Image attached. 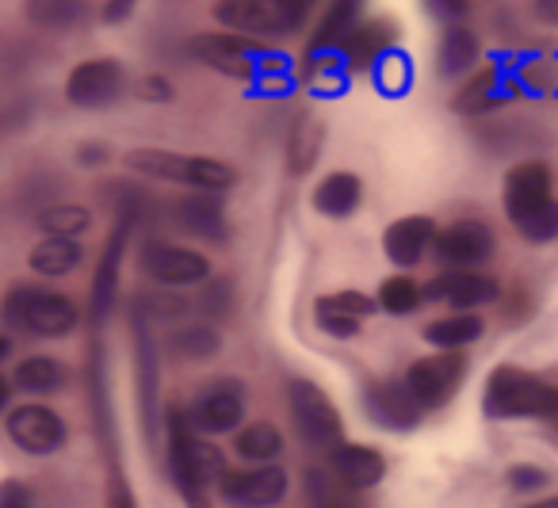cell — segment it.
<instances>
[{"label":"cell","instance_id":"obj_1","mask_svg":"<svg viewBox=\"0 0 558 508\" xmlns=\"http://www.w3.org/2000/svg\"><path fill=\"white\" fill-rule=\"evenodd\" d=\"M165 467H169L172 489L180 493L187 508H210V497L218 493V482L226 474V459L218 444L199 436L187 416V406L169 401L165 406Z\"/></svg>","mask_w":558,"mask_h":508},{"label":"cell","instance_id":"obj_2","mask_svg":"<svg viewBox=\"0 0 558 508\" xmlns=\"http://www.w3.org/2000/svg\"><path fill=\"white\" fill-rule=\"evenodd\" d=\"M501 210L517 238L527 245H555L558 241V195L555 169L543 157H524L501 180Z\"/></svg>","mask_w":558,"mask_h":508},{"label":"cell","instance_id":"obj_3","mask_svg":"<svg viewBox=\"0 0 558 508\" xmlns=\"http://www.w3.org/2000/svg\"><path fill=\"white\" fill-rule=\"evenodd\" d=\"M192 58L207 70H215L218 77L238 81L248 88H279L291 77V58L283 50L268 47V43H253L245 35L233 32H203L192 35L187 43Z\"/></svg>","mask_w":558,"mask_h":508},{"label":"cell","instance_id":"obj_4","mask_svg":"<svg viewBox=\"0 0 558 508\" xmlns=\"http://www.w3.org/2000/svg\"><path fill=\"white\" fill-rule=\"evenodd\" d=\"M0 322L9 332H20V337L65 340L81 329L85 310H81V302L73 294L58 291V287L16 279L0 299Z\"/></svg>","mask_w":558,"mask_h":508},{"label":"cell","instance_id":"obj_5","mask_svg":"<svg viewBox=\"0 0 558 508\" xmlns=\"http://www.w3.org/2000/svg\"><path fill=\"white\" fill-rule=\"evenodd\" d=\"M322 0H215L210 20L222 32L279 47V43L299 39L314 24Z\"/></svg>","mask_w":558,"mask_h":508},{"label":"cell","instance_id":"obj_6","mask_svg":"<svg viewBox=\"0 0 558 508\" xmlns=\"http://www.w3.org/2000/svg\"><path fill=\"white\" fill-rule=\"evenodd\" d=\"M123 165L131 177L154 180V184L187 188V192H218L226 195L241 180V172L230 161L210 154H184V149H165V146H138L126 149Z\"/></svg>","mask_w":558,"mask_h":508},{"label":"cell","instance_id":"obj_7","mask_svg":"<svg viewBox=\"0 0 558 508\" xmlns=\"http://www.w3.org/2000/svg\"><path fill=\"white\" fill-rule=\"evenodd\" d=\"M550 394L555 386L539 375L517 363H497L482 386V413L489 421H547Z\"/></svg>","mask_w":558,"mask_h":508},{"label":"cell","instance_id":"obj_8","mask_svg":"<svg viewBox=\"0 0 558 508\" xmlns=\"http://www.w3.org/2000/svg\"><path fill=\"white\" fill-rule=\"evenodd\" d=\"M131 93V70H126L119 58L111 55H96V58H81L70 73H65L62 96L73 111H111L123 96Z\"/></svg>","mask_w":558,"mask_h":508},{"label":"cell","instance_id":"obj_9","mask_svg":"<svg viewBox=\"0 0 558 508\" xmlns=\"http://www.w3.org/2000/svg\"><path fill=\"white\" fill-rule=\"evenodd\" d=\"M288 413L295 432L311 451H337L344 444V416L337 401L311 378H291L288 383Z\"/></svg>","mask_w":558,"mask_h":508},{"label":"cell","instance_id":"obj_10","mask_svg":"<svg viewBox=\"0 0 558 508\" xmlns=\"http://www.w3.org/2000/svg\"><path fill=\"white\" fill-rule=\"evenodd\" d=\"M138 271L161 291H192L203 287L215 271L203 249L184 245V241H169V238H149L138 249Z\"/></svg>","mask_w":558,"mask_h":508},{"label":"cell","instance_id":"obj_11","mask_svg":"<svg viewBox=\"0 0 558 508\" xmlns=\"http://www.w3.org/2000/svg\"><path fill=\"white\" fill-rule=\"evenodd\" d=\"M4 436L12 439L20 455H32V459H50V455L65 451L70 444V424L47 401H16V406L4 413Z\"/></svg>","mask_w":558,"mask_h":508},{"label":"cell","instance_id":"obj_12","mask_svg":"<svg viewBox=\"0 0 558 508\" xmlns=\"http://www.w3.org/2000/svg\"><path fill=\"white\" fill-rule=\"evenodd\" d=\"M245 406H248L245 383L233 375H218L195 390V398L187 401V416H192L199 436L207 439L233 436L245 424Z\"/></svg>","mask_w":558,"mask_h":508},{"label":"cell","instance_id":"obj_13","mask_svg":"<svg viewBox=\"0 0 558 508\" xmlns=\"http://www.w3.org/2000/svg\"><path fill=\"white\" fill-rule=\"evenodd\" d=\"M138 222L142 218H134V215H116L108 241H104V253L93 271V287H88V322H93L96 329L108 325V317L116 314V306H119L123 256H126V249H131V238H134V230H138Z\"/></svg>","mask_w":558,"mask_h":508},{"label":"cell","instance_id":"obj_14","mask_svg":"<svg viewBox=\"0 0 558 508\" xmlns=\"http://www.w3.org/2000/svg\"><path fill=\"white\" fill-rule=\"evenodd\" d=\"M497 253V233L486 218H451L440 226L433 245V261L444 271H482Z\"/></svg>","mask_w":558,"mask_h":508},{"label":"cell","instance_id":"obj_15","mask_svg":"<svg viewBox=\"0 0 558 508\" xmlns=\"http://www.w3.org/2000/svg\"><path fill=\"white\" fill-rule=\"evenodd\" d=\"M466 371H471L466 352H428V355H421V360H413L402 378L413 398H417V406L425 409V413H433V409H444L463 390Z\"/></svg>","mask_w":558,"mask_h":508},{"label":"cell","instance_id":"obj_16","mask_svg":"<svg viewBox=\"0 0 558 508\" xmlns=\"http://www.w3.org/2000/svg\"><path fill=\"white\" fill-rule=\"evenodd\" d=\"M291 493V474L279 462H260V467H226L218 482V500L230 508H279Z\"/></svg>","mask_w":558,"mask_h":508},{"label":"cell","instance_id":"obj_17","mask_svg":"<svg viewBox=\"0 0 558 508\" xmlns=\"http://www.w3.org/2000/svg\"><path fill=\"white\" fill-rule=\"evenodd\" d=\"M172 230L203 245H226L230 241V215H226V195L218 192H184L165 207Z\"/></svg>","mask_w":558,"mask_h":508},{"label":"cell","instance_id":"obj_18","mask_svg":"<svg viewBox=\"0 0 558 508\" xmlns=\"http://www.w3.org/2000/svg\"><path fill=\"white\" fill-rule=\"evenodd\" d=\"M360 406H364L367 421L383 432H413L421 421H425V409L417 406V398L410 394L405 378H372L360 394Z\"/></svg>","mask_w":558,"mask_h":508},{"label":"cell","instance_id":"obj_19","mask_svg":"<svg viewBox=\"0 0 558 508\" xmlns=\"http://www.w3.org/2000/svg\"><path fill=\"white\" fill-rule=\"evenodd\" d=\"M505 287L501 279L486 276V271H436L425 283V302H440L451 314H478L482 306L501 302Z\"/></svg>","mask_w":558,"mask_h":508},{"label":"cell","instance_id":"obj_20","mask_svg":"<svg viewBox=\"0 0 558 508\" xmlns=\"http://www.w3.org/2000/svg\"><path fill=\"white\" fill-rule=\"evenodd\" d=\"M436 233H440V222L433 215H402L383 230V256L398 271H413L433 256Z\"/></svg>","mask_w":558,"mask_h":508},{"label":"cell","instance_id":"obj_21","mask_svg":"<svg viewBox=\"0 0 558 508\" xmlns=\"http://www.w3.org/2000/svg\"><path fill=\"white\" fill-rule=\"evenodd\" d=\"M512 96H517V85L509 81V73H505L501 65L486 62V65H478L466 81H459L456 96H451V111H456V116L482 119V116L501 111Z\"/></svg>","mask_w":558,"mask_h":508},{"label":"cell","instance_id":"obj_22","mask_svg":"<svg viewBox=\"0 0 558 508\" xmlns=\"http://www.w3.org/2000/svg\"><path fill=\"white\" fill-rule=\"evenodd\" d=\"M364 199H367V184L352 169H329L311 192L314 215L326 218V222H349V218H356Z\"/></svg>","mask_w":558,"mask_h":508},{"label":"cell","instance_id":"obj_23","mask_svg":"<svg viewBox=\"0 0 558 508\" xmlns=\"http://www.w3.org/2000/svg\"><path fill=\"white\" fill-rule=\"evenodd\" d=\"M149 325H154L149 314L134 299L131 337H134V375H138V409H142V421H146V432H154L157 428V344Z\"/></svg>","mask_w":558,"mask_h":508},{"label":"cell","instance_id":"obj_24","mask_svg":"<svg viewBox=\"0 0 558 508\" xmlns=\"http://www.w3.org/2000/svg\"><path fill=\"white\" fill-rule=\"evenodd\" d=\"M398 35H402L398 20L367 16L364 24H360L356 32L344 39V47H341V58H344V65H349V73H372L375 62H379L383 55L398 50Z\"/></svg>","mask_w":558,"mask_h":508},{"label":"cell","instance_id":"obj_25","mask_svg":"<svg viewBox=\"0 0 558 508\" xmlns=\"http://www.w3.org/2000/svg\"><path fill=\"white\" fill-rule=\"evenodd\" d=\"M436 77L440 81H466L474 70L482 65V39L474 27L456 24V27H444L440 39H436Z\"/></svg>","mask_w":558,"mask_h":508},{"label":"cell","instance_id":"obj_26","mask_svg":"<svg viewBox=\"0 0 558 508\" xmlns=\"http://www.w3.org/2000/svg\"><path fill=\"white\" fill-rule=\"evenodd\" d=\"M326 467L333 470L349 489L367 493V489H375V485H383V477H387V455H383L379 447L349 444V439H344L337 451H329Z\"/></svg>","mask_w":558,"mask_h":508},{"label":"cell","instance_id":"obj_27","mask_svg":"<svg viewBox=\"0 0 558 508\" xmlns=\"http://www.w3.org/2000/svg\"><path fill=\"white\" fill-rule=\"evenodd\" d=\"M70 383H73L70 363L58 360V355H47V352L24 355V360L12 367V386H16L20 394H27L32 401L54 398V394H62Z\"/></svg>","mask_w":558,"mask_h":508},{"label":"cell","instance_id":"obj_28","mask_svg":"<svg viewBox=\"0 0 558 508\" xmlns=\"http://www.w3.org/2000/svg\"><path fill=\"white\" fill-rule=\"evenodd\" d=\"M364 9L367 0H322L318 24L311 32V43H306V55H314V50H341L344 39L367 20Z\"/></svg>","mask_w":558,"mask_h":508},{"label":"cell","instance_id":"obj_29","mask_svg":"<svg viewBox=\"0 0 558 508\" xmlns=\"http://www.w3.org/2000/svg\"><path fill=\"white\" fill-rule=\"evenodd\" d=\"M96 16L93 0H24L27 27L43 35H70Z\"/></svg>","mask_w":558,"mask_h":508},{"label":"cell","instance_id":"obj_30","mask_svg":"<svg viewBox=\"0 0 558 508\" xmlns=\"http://www.w3.org/2000/svg\"><path fill=\"white\" fill-rule=\"evenodd\" d=\"M85 241L70 238H39L27 253V268L39 279H65L85 264Z\"/></svg>","mask_w":558,"mask_h":508},{"label":"cell","instance_id":"obj_31","mask_svg":"<svg viewBox=\"0 0 558 508\" xmlns=\"http://www.w3.org/2000/svg\"><path fill=\"white\" fill-rule=\"evenodd\" d=\"M322 146H326V126H322V119L311 116V111H299V116L291 119L288 146H283L291 177H306V172L322 161Z\"/></svg>","mask_w":558,"mask_h":508},{"label":"cell","instance_id":"obj_32","mask_svg":"<svg viewBox=\"0 0 558 508\" xmlns=\"http://www.w3.org/2000/svg\"><path fill=\"white\" fill-rule=\"evenodd\" d=\"M425 344L436 352H463V348L478 344L486 337V317L482 314H440L425 325Z\"/></svg>","mask_w":558,"mask_h":508},{"label":"cell","instance_id":"obj_33","mask_svg":"<svg viewBox=\"0 0 558 508\" xmlns=\"http://www.w3.org/2000/svg\"><path fill=\"white\" fill-rule=\"evenodd\" d=\"M288 439H283V428L271 421H248L233 432V455L248 467H260V462H279Z\"/></svg>","mask_w":558,"mask_h":508},{"label":"cell","instance_id":"obj_34","mask_svg":"<svg viewBox=\"0 0 558 508\" xmlns=\"http://www.w3.org/2000/svg\"><path fill=\"white\" fill-rule=\"evenodd\" d=\"M165 348L184 363L215 360V355L222 352V329L210 322H184L165 337Z\"/></svg>","mask_w":558,"mask_h":508},{"label":"cell","instance_id":"obj_35","mask_svg":"<svg viewBox=\"0 0 558 508\" xmlns=\"http://www.w3.org/2000/svg\"><path fill=\"white\" fill-rule=\"evenodd\" d=\"M349 65H344L341 50H314V55L303 58L299 65V81L311 88L314 96H337L344 85H349Z\"/></svg>","mask_w":558,"mask_h":508},{"label":"cell","instance_id":"obj_36","mask_svg":"<svg viewBox=\"0 0 558 508\" xmlns=\"http://www.w3.org/2000/svg\"><path fill=\"white\" fill-rule=\"evenodd\" d=\"M35 230L43 238H70V241H81L88 230H93V210L85 203H73V199H58L50 207H43L35 215Z\"/></svg>","mask_w":558,"mask_h":508},{"label":"cell","instance_id":"obj_37","mask_svg":"<svg viewBox=\"0 0 558 508\" xmlns=\"http://www.w3.org/2000/svg\"><path fill=\"white\" fill-rule=\"evenodd\" d=\"M306 508H367L364 493L349 489L329 467L306 470Z\"/></svg>","mask_w":558,"mask_h":508},{"label":"cell","instance_id":"obj_38","mask_svg":"<svg viewBox=\"0 0 558 508\" xmlns=\"http://www.w3.org/2000/svg\"><path fill=\"white\" fill-rule=\"evenodd\" d=\"M375 302H379L383 314L410 317V314H417V310L425 306V283H421V279H413L410 271H395V276H387L379 283Z\"/></svg>","mask_w":558,"mask_h":508},{"label":"cell","instance_id":"obj_39","mask_svg":"<svg viewBox=\"0 0 558 508\" xmlns=\"http://www.w3.org/2000/svg\"><path fill=\"white\" fill-rule=\"evenodd\" d=\"M367 77H372V85L379 88L383 96L398 100V96H405L413 88V58L405 55V50H390V55H383L379 62H375V70L367 73Z\"/></svg>","mask_w":558,"mask_h":508},{"label":"cell","instance_id":"obj_40","mask_svg":"<svg viewBox=\"0 0 558 508\" xmlns=\"http://www.w3.org/2000/svg\"><path fill=\"white\" fill-rule=\"evenodd\" d=\"M192 302H195V310H199V322H210V325L226 322V317L233 314V283L226 276H210Z\"/></svg>","mask_w":558,"mask_h":508},{"label":"cell","instance_id":"obj_41","mask_svg":"<svg viewBox=\"0 0 558 508\" xmlns=\"http://www.w3.org/2000/svg\"><path fill=\"white\" fill-rule=\"evenodd\" d=\"M314 325H318V332L329 340H356L360 329H364V322H356V317L326 306L322 299H314Z\"/></svg>","mask_w":558,"mask_h":508},{"label":"cell","instance_id":"obj_42","mask_svg":"<svg viewBox=\"0 0 558 508\" xmlns=\"http://www.w3.org/2000/svg\"><path fill=\"white\" fill-rule=\"evenodd\" d=\"M322 302H326V306H333V310H341V314L356 317V322H367L372 314H379V302H375V294L356 291V287H341V291L322 294Z\"/></svg>","mask_w":558,"mask_h":508},{"label":"cell","instance_id":"obj_43","mask_svg":"<svg viewBox=\"0 0 558 508\" xmlns=\"http://www.w3.org/2000/svg\"><path fill=\"white\" fill-rule=\"evenodd\" d=\"M131 93H134V100H142V104H172L177 100V85H172V77H165V73H157V70H149V73H142L138 81H131Z\"/></svg>","mask_w":558,"mask_h":508},{"label":"cell","instance_id":"obj_44","mask_svg":"<svg viewBox=\"0 0 558 508\" xmlns=\"http://www.w3.org/2000/svg\"><path fill=\"white\" fill-rule=\"evenodd\" d=\"M547 482H550V474L543 467H535V462H512V467L505 470V485H509L512 493H539Z\"/></svg>","mask_w":558,"mask_h":508},{"label":"cell","instance_id":"obj_45","mask_svg":"<svg viewBox=\"0 0 558 508\" xmlns=\"http://www.w3.org/2000/svg\"><path fill=\"white\" fill-rule=\"evenodd\" d=\"M421 4H425L428 16H433L436 24H444V27L463 24V20L474 12V0H421Z\"/></svg>","mask_w":558,"mask_h":508},{"label":"cell","instance_id":"obj_46","mask_svg":"<svg viewBox=\"0 0 558 508\" xmlns=\"http://www.w3.org/2000/svg\"><path fill=\"white\" fill-rule=\"evenodd\" d=\"M73 161H77V169H104V165L116 161V149L100 138H85L73 149Z\"/></svg>","mask_w":558,"mask_h":508},{"label":"cell","instance_id":"obj_47","mask_svg":"<svg viewBox=\"0 0 558 508\" xmlns=\"http://www.w3.org/2000/svg\"><path fill=\"white\" fill-rule=\"evenodd\" d=\"M142 0H100L96 4V20H100L104 27H126L134 20V12H138Z\"/></svg>","mask_w":558,"mask_h":508},{"label":"cell","instance_id":"obj_48","mask_svg":"<svg viewBox=\"0 0 558 508\" xmlns=\"http://www.w3.org/2000/svg\"><path fill=\"white\" fill-rule=\"evenodd\" d=\"M0 508H35L32 485H24L20 477H4L0 482Z\"/></svg>","mask_w":558,"mask_h":508},{"label":"cell","instance_id":"obj_49","mask_svg":"<svg viewBox=\"0 0 558 508\" xmlns=\"http://www.w3.org/2000/svg\"><path fill=\"white\" fill-rule=\"evenodd\" d=\"M24 119H32V104H4V108H0V138L16 131Z\"/></svg>","mask_w":558,"mask_h":508},{"label":"cell","instance_id":"obj_50","mask_svg":"<svg viewBox=\"0 0 558 508\" xmlns=\"http://www.w3.org/2000/svg\"><path fill=\"white\" fill-rule=\"evenodd\" d=\"M527 9L539 24L547 27H558V0H527Z\"/></svg>","mask_w":558,"mask_h":508},{"label":"cell","instance_id":"obj_51","mask_svg":"<svg viewBox=\"0 0 558 508\" xmlns=\"http://www.w3.org/2000/svg\"><path fill=\"white\" fill-rule=\"evenodd\" d=\"M108 508H134V497L126 489L123 477H111V489H108Z\"/></svg>","mask_w":558,"mask_h":508},{"label":"cell","instance_id":"obj_52","mask_svg":"<svg viewBox=\"0 0 558 508\" xmlns=\"http://www.w3.org/2000/svg\"><path fill=\"white\" fill-rule=\"evenodd\" d=\"M12 394H16L12 375H0V413H9V409H12Z\"/></svg>","mask_w":558,"mask_h":508},{"label":"cell","instance_id":"obj_53","mask_svg":"<svg viewBox=\"0 0 558 508\" xmlns=\"http://www.w3.org/2000/svg\"><path fill=\"white\" fill-rule=\"evenodd\" d=\"M12 352H16V344H12V332H0V363L12 360Z\"/></svg>","mask_w":558,"mask_h":508},{"label":"cell","instance_id":"obj_54","mask_svg":"<svg viewBox=\"0 0 558 508\" xmlns=\"http://www.w3.org/2000/svg\"><path fill=\"white\" fill-rule=\"evenodd\" d=\"M547 424H555V428H558V386H555V394H550V409H547Z\"/></svg>","mask_w":558,"mask_h":508},{"label":"cell","instance_id":"obj_55","mask_svg":"<svg viewBox=\"0 0 558 508\" xmlns=\"http://www.w3.org/2000/svg\"><path fill=\"white\" fill-rule=\"evenodd\" d=\"M524 508H550V500H543V505H524Z\"/></svg>","mask_w":558,"mask_h":508},{"label":"cell","instance_id":"obj_56","mask_svg":"<svg viewBox=\"0 0 558 508\" xmlns=\"http://www.w3.org/2000/svg\"><path fill=\"white\" fill-rule=\"evenodd\" d=\"M550 508H558V497H555V500H550Z\"/></svg>","mask_w":558,"mask_h":508}]
</instances>
